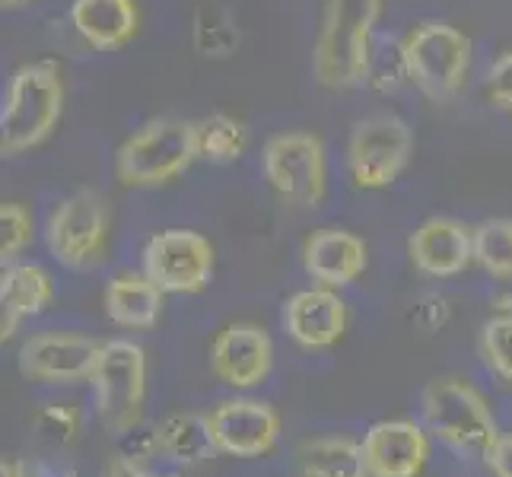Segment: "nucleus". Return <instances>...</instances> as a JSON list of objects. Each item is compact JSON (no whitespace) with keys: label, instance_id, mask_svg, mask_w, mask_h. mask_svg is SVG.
<instances>
[{"label":"nucleus","instance_id":"obj_15","mask_svg":"<svg viewBox=\"0 0 512 477\" xmlns=\"http://www.w3.org/2000/svg\"><path fill=\"white\" fill-rule=\"evenodd\" d=\"M414 268L427 277H455L474 261V226L455 217L423 220L408 239Z\"/></svg>","mask_w":512,"mask_h":477},{"label":"nucleus","instance_id":"obj_7","mask_svg":"<svg viewBox=\"0 0 512 477\" xmlns=\"http://www.w3.org/2000/svg\"><path fill=\"white\" fill-rule=\"evenodd\" d=\"M264 179L287 207L315 210L328 191V163L325 144L319 134L284 131L274 134L261 150Z\"/></svg>","mask_w":512,"mask_h":477},{"label":"nucleus","instance_id":"obj_12","mask_svg":"<svg viewBox=\"0 0 512 477\" xmlns=\"http://www.w3.org/2000/svg\"><path fill=\"white\" fill-rule=\"evenodd\" d=\"M102 344L86 334L45 331L32 334L20 347V373L32 382L74 385L93 376Z\"/></svg>","mask_w":512,"mask_h":477},{"label":"nucleus","instance_id":"obj_4","mask_svg":"<svg viewBox=\"0 0 512 477\" xmlns=\"http://www.w3.org/2000/svg\"><path fill=\"white\" fill-rule=\"evenodd\" d=\"M420 411L427 433L462 455L487 458V452L497 443V420H493L490 404L474 385L455 376L433 379L420 395Z\"/></svg>","mask_w":512,"mask_h":477},{"label":"nucleus","instance_id":"obj_25","mask_svg":"<svg viewBox=\"0 0 512 477\" xmlns=\"http://www.w3.org/2000/svg\"><path fill=\"white\" fill-rule=\"evenodd\" d=\"M404 83H411L408 74V58H404V42L398 39H382L373 48V58H369L366 70V86L376 93H398Z\"/></svg>","mask_w":512,"mask_h":477},{"label":"nucleus","instance_id":"obj_13","mask_svg":"<svg viewBox=\"0 0 512 477\" xmlns=\"http://www.w3.org/2000/svg\"><path fill=\"white\" fill-rule=\"evenodd\" d=\"M274 344L261 325L236 322L217 331L210 341V369L229 388H255L271 376Z\"/></svg>","mask_w":512,"mask_h":477},{"label":"nucleus","instance_id":"obj_21","mask_svg":"<svg viewBox=\"0 0 512 477\" xmlns=\"http://www.w3.org/2000/svg\"><path fill=\"white\" fill-rule=\"evenodd\" d=\"M299 477H369L363 446L350 436H322L296 449Z\"/></svg>","mask_w":512,"mask_h":477},{"label":"nucleus","instance_id":"obj_14","mask_svg":"<svg viewBox=\"0 0 512 477\" xmlns=\"http://www.w3.org/2000/svg\"><path fill=\"white\" fill-rule=\"evenodd\" d=\"M360 446L369 477H420L430 462V436L414 420H379Z\"/></svg>","mask_w":512,"mask_h":477},{"label":"nucleus","instance_id":"obj_9","mask_svg":"<svg viewBox=\"0 0 512 477\" xmlns=\"http://www.w3.org/2000/svg\"><path fill=\"white\" fill-rule=\"evenodd\" d=\"M112 210L96 188H77L51 210L45 223V245L64 268H96L109 245Z\"/></svg>","mask_w":512,"mask_h":477},{"label":"nucleus","instance_id":"obj_17","mask_svg":"<svg viewBox=\"0 0 512 477\" xmlns=\"http://www.w3.org/2000/svg\"><path fill=\"white\" fill-rule=\"evenodd\" d=\"M369 264L366 242L350 229H315L303 245V268L322 287H347Z\"/></svg>","mask_w":512,"mask_h":477},{"label":"nucleus","instance_id":"obj_30","mask_svg":"<svg viewBox=\"0 0 512 477\" xmlns=\"http://www.w3.org/2000/svg\"><path fill=\"white\" fill-rule=\"evenodd\" d=\"M42 427L55 439H61V443H74L80 430V414L74 408H67V404H51L42 414Z\"/></svg>","mask_w":512,"mask_h":477},{"label":"nucleus","instance_id":"obj_18","mask_svg":"<svg viewBox=\"0 0 512 477\" xmlns=\"http://www.w3.org/2000/svg\"><path fill=\"white\" fill-rule=\"evenodd\" d=\"M70 23L90 48L118 51L137 39L140 13L134 0H74Z\"/></svg>","mask_w":512,"mask_h":477},{"label":"nucleus","instance_id":"obj_31","mask_svg":"<svg viewBox=\"0 0 512 477\" xmlns=\"http://www.w3.org/2000/svg\"><path fill=\"white\" fill-rule=\"evenodd\" d=\"M102 477H175V474L150 471L140 458H131V455H115L112 462L102 468Z\"/></svg>","mask_w":512,"mask_h":477},{"label":"nucleus","instance_id":"obj_26","mask_svg":"<svg viewBox=\"0 0 512 477\" xmlns=\"http://www.w3.org/2000/svg\"><path fill=\"white\" fill-rule=\"evenodd\" d=\"M32 214L23 201H4L0 207V255H4V264H13L20 258L29 242H32Z\"/></svg>","mask_w":512,"mask_h":477},{"label":"nucleus","instance_id":"obj_22","mask_svg":"<svg viewBox=\"0 0 512 477\" xmlns=\"http://www.w3.org/2000/svg\"><path fill=\"white\" fill-rule=\"evenodd\" d=\"M156 446H160V452L169 462H179V465H201L204 458L217 452L207 430V417H198V414L166 417L160 427H156Z\"/></svg>","mask_w":512,"mask_h":477},{"label":"nucleus","instance_id":"obj_34","mask_svg":"<svg viewBox=\"0 0 512 477\" xmlns=\"http://www.w3.org/2000/svg\"><path fill=\"white\" fill-rule=\"evenodd\" d=\"M4 7H23V4H29V0H0Z\"/></svg>","mask_w":512,"mask_h":477},{"label":"nucleus","instance_id":"obj_5","mask_svg":"<svg viewBox=\"0 0 512 477\" xmlns=\"http://www.w3.org/2000/svg\"><path fill=\"white\" fill-rule=\"evenodd\" d=\"M93 392L102 427L128 436L140 427L147 398V353L134 341H109L93 369Z\"/></svg>","mask_w":512,"mask_h":477},{"label":"nucleus","instance_id":"obj_28","mask_svg":"<svg viewBox=\"0 0 512 477\" xmlns=\"http://www.w3.org/2000/svg\"><path fill=\"white\" fill-rule=\"evenodd\" d=\"M194 39H198V48L201 55H229L236 45H239V29L233 20H226V16H220V23H204V16L198 20V29H194Z\"/></svg>","mask_w":512,"mask_h":477},{"label":"nucleus","instance_id":"obj_2","mask_svg":"<svg viewBox=\"0 0 512 477\" xmlns=\"http://www.w3.org/2000/svg\"><path fill=\"white\" fill-rule=\"evenodd\" d=\"M64 115V77L55 61L23 64L10 77L4 112H0V150L20 156L45 144Z\"/></svg>","mask_w":512,"mask_h":477},{"label":"nucleus","instance_id":"obj_8","mask_svg":"<svg viewBox=\"0 0 512 477\" xmlns=\"http://www.w3.org/2000/svg\"><path fill=\"white\" fill-rule=\"evenodd\" d=\"M414 134L395 112L360 118L347 140V175L360 191H382L408 169Z\"/></svg>","mask_w":512,"mask_h":477},{"label":"nucleus","instance_id":"obj_33","mask_svg":"<svg viewBox=\"0 0 512 477\" xmlns=\"http://www.w3.org/2000/svg\"><path fill=\"white\" fill-rule=\"evenodd\" d=\"M0 477H29V474H26V465H23V458L7 455V458H4V465H0Z\"/></svg>","mask_w":512,"mask_h":477},{"label":"nucleus","instance_id":"obj_1","mask_svg":"<svg viewBox=\"0 0 512 477\" xmlns=\"http://www.w3.org/2000/svg\"><path fill=\"white\" fill-rule=\"evenodd\" d=\"M379 16L382 0H325L312 48V74L325 90H353L366 83Z\"/></svg>","mask_w":512,"mask_h":477},{"label":"nucleus","instance_id":"obj_24","mask_svg":"<svg viewBox=\"0 0 512 477\" xmlns=\"http://www.w3.org/2000/svg\"><path fill=\"white\" fill-rule=\"evenodd\" d=\"M474 261L490 277L512 280V217H490L474 226Z\"/></svg>","mask_w":512,"mask_h":477},{"label":"nucleus","instance_id":"obj_29","mask_svg":"<svg viewBox=\"0 0 512 477\" xmlns=\"http://www.w3.org/2000/svg\"><path fill=\"white\" fill-rule=\"evenodd\" d=\"M484 93L500 112L512 115V51H503V55L490 64L487 80H484Z\"/></svg>","mask_w":512,"mask_h":477},{"label":"nucleus","instance_id":"obj_6","mask_svg":"<svg viewBox=\"0 0 512 477\" xmlns=\"http://www.w3.org/2000/svg\"><path fill=\"white\" fill-rule=\"evenodd\" d=\"M408 74L417 90L433 102H449L468 80L471 39L449 23H417L404 39Z\"/></svg>","mask_w":512,"mask_h":477},{"label":"nucleus","instance_id":"obj_11","mask_svg":"<svg viewBox=\"0 0 512 477\" xmlns=\"http://www.w3.org/2000/svg\"><path fill=\"white\" fill-rule=\"evenodd\" d=\"M207 430L220 455L261 458L280 443V417L268 401L233 398L207 414Z\"/></svg>","mask_w":512,"mask_h":477},{"label":"nucleus","instance_id":"obj_35","mask_svg":"<svg viewBox=\"0 0 512 477\" xmlns=\"http://www.w3.org/2000/svg\"><path fill=\"white\" fill-rule=\"evenodd\" d=\"M61 477H77V474H74V471H67V474H61Z\"/></svg>","mask_w":512,"mask_h":477},{"label":"nucleus","instance_id":"obj_32","mask_svg":"<svg viewBox=\"0 0 512 477\" xmlns=\"http://www.w3.org/2000/svg\"><path fill=\"white\" fill-rule=\"evenodd\" d=\"M484 462L493 471V477H512V433L497 436V443H493Z\"/></svg>","mask_w":512,"mask_h":477},{"label":"nucleus","instance_id":"obj_19","mask_svg":"<svg viewBox=\"0 0 512 477\" xmlns=\"http://www.w3.org/2000/svg\"><path fill=\"white\" fill-rule=\"evenodd\" d=\"M51 303H55V280L42 264H4V274H0V309H4L0 338L10 341L23 318L42 315Z\"/></svg>","mask_w":512,"mask_h":477},{"label":"nucleus","instance_id":"obj_3","mask_svg":"<svg viewBox=\"0 0 512 477\" xmlns=\"http://www.w3.org/2000/svg\"><path fill=\"white\" fill-rule=\"evenodd\" d=\"M201 159L198 121L150 118L115 153V179L125 188H160Z\"/></svg>","mask_w":512,"mask_h":477},{"label":"nucleus","instance_id":"obj_23","mask_svg":"<svg viewBox=\"0 0 512 477\" xmlns=\"http://www.w3.org/2000/svg\"><path fill=\"white\" fill-rule=\"evenodd\" d=\"M198 140H201V159L207 163H236V159L249 147V131L239 118L214 112L198 121Z\"/></svg>","mask_w":512,"mask_h":477},{"label":"nucleus","instance_id":"obj_10","mask_svg":"<svg viewBox=\"0 0 512 477\" xmlns=\"http://www.w3.org/2000/svg\"><path fill=\"white\" fill-rule=\"evenodd\" d=\"M214 245L194 229H166L144 245V274L163 293H201L214 280Z\"/></svg>","mask_w":512,"mask_h":477},{"label":"nucleus","instance_id":"obj_16","mask_svg":"<svg viewBox=\"0 0 512 477\" xmlns=\"http://www.w3.org/2000/svg\"><path fill=\"white\" fill-rule=\"evenodd\" d=\"M284 328L306 350L334 347L347 331V306L334 287H309L287 299Z\"/></svg>","mask_w":512,"mask_h":477},{"label":"nucleus","instance_id":"obj_20","mask_svg":"<svg viewBox=\"0 0 512 477\" xmlns=\"http://www.w3.org/2000/svg\"><path fill=\"white\" fill-rule=\"evenodd\" d=\"M163 299L166 293L147 274H118L115 280H109V287L102 293L109 322L134 331H147L160 322Z\"/></svg>","mask_w":512,"mask_h":477},{"label":"nucleus","instance_id":"obj_27","mask_svg":"<svg viewBox=\"0 0 512 477\" xmlns=\"http://www.w3.org/2000/svg\"><path fill=\"white\" fill-rule=\"evenodd\" d=\"M484 363L503 382H512V315H497L481 328Z\"/></svg>","mask_w":512,"mask_h":477}]
</instances>
